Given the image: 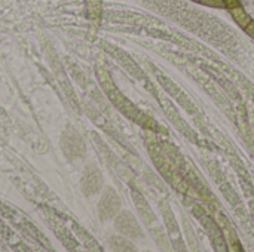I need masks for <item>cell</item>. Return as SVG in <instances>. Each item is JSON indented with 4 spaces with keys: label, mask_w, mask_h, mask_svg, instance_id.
<instances>
[{
    "label": "cell",
    "mask_w": 254,
    "mask_h": 252,
    "mask_svg": "<svg viewBox=\"0 0 254 252\" xmlns=\"http://www.w3.org/2000/svg\"><path fill=\"white\" fill-rule=\"evenodd\" d=\"M101 184H103V180H101L100 171L94 165L86 166V169L83 171V175H82V190H83V193L86 196L95 195L101 189Z\"/></svg>",
    "instance_id": "2"
},
{
    "label": "cell",
    "mask_w": 254,
    "mask_h": 252,
    "mask_svg": "<svg viewBox=\"0 0 254 252\" xmlns=\"http://www.w3.org/2000/svg\"><path fill=\"white\" fill-rule=\"evenodd\" d=\"M116 229L129 238H140L141 236V230L137 224V221L134 220V217L129 212H122L118 218H116Z\"/></svg>",
    "instance_id": "4"
},
{
    "label": "cell",
    "mask_w": 254,
    "mask_h": 252,
    "mask_svg": "<svg viewBox=\"0 0 254 252\" xmlns=\"http://www.w3.org/2000/svg\"><path fill=\"white\" fill-rule=\"evenodd\" d=\"M119 198L118 195L112 190V189H107V192L103 195L101 201H100V205H98V209H100V215L103 220H109L112 217H115L119 211Z\"/></svg>",
    "instance_id": "3"
},
{
    "label": "cell",
    "mask_w": 254,
    "mask_h": 252,
    "mask_svg": "<svg viewBox=\"0 0 254 252\" xmlns=\"http://www.w3.org/2000/svg\"><path fill=\"white\" fill-rule=\"evenodd\" d=\"M85 3H86L88 16L92 21H98L101 15V0H85Z\"/></svg>",
    "instance_id": "6"
},
{
    "label": "cell",
    "mask_w": 254,
    "mask_h": 252,
    "mask_svg": "<svg viewBox=\"0 0 254 252\" xmlns=\"http://www.w3.org/2000/svg\"><path fill=\"white\" fill-rule=\"evenodd\" d=\"M193 1H199V0H193Z\"/></svg>",
    "instance_id": "11"
},
{
    "label": "cell",
    "mask_w": 254,
    "mask_h": 252,
    "mask_svg": "<svg viewBox=\"0 0 254 252\" xmlns=\"http://www.w3.org/2000/svg\"><path fill=\"white\" fill-rule=\"evenodd\" d=\"M229 12H231L232 18L235 19V22H237L241 28H244V30H246V27L253 21V19H252V16L247 13V10L243 7V4L235 6V7H231V9H229Z\"/></svg>",
    "instance_id": "5"
},
{
    "label": "cell",
    "mask_w": 254,
    "mask_h": 252,
    "mask_svg": "<svg viewBox=\"0 0 254 252\" xmlns=\"http://www.w3.org/2000/svg\"><path fill=\"white\" fill-rule=\"evenodd\" d=\"M246 31H247V34H249L250 37H253L254 39V21H252V22L246 27Z\"/></svg>",
    "instance_id": "10"
},
{
    "label": "cell",
    "mask_w": 254,
    "mask_h": 252,
    "mask_svg": "<svg viewBox=\"0 0 254 252\" xmlns=\"http://www.w3.org/2000/svg\"><path fill=\"white\" fill-rule=\"evenodd\" d=\"M226 1V9H231V7H235V6H240V0H225Z\"/></svg>",
    "instance_id": "9"
},
{
    "label": "cell",
    "mask_w": 254,
    "mask_h": 252,
    "mask_svg": "<svg viewBox=\"0 0 254 252\" xmlns=\"http://www.w3.org/2000/svg\"><path fill=\"white\" fill-rule=\"evenodd\" d=\"M201 4L204 6H208V7H226V1L225 0H199Z\"/></svg>",
    "instance_id": "8"
},
{
    "label": "cell",
    "mask_w": 254,
    "mask_h": 252,
    "mask_svg": "<svg viewBox=\"0 0 254 252\" xmlns=\"http://www.w3.org/2000/svg\"><path fill=\"white\" fill-rule=\"evenodd\" d=\"M110 244L115 250H125V251H131L134 250V247H131V244L122 238H112L110 239Z\"/></svg>",
    "instance_id": "7"
},
{
    "label": "cell",
    "mask_w": 254,
    "mask_h": 252,
    "mask_svg": "<svg viewBox=\"0 0 254 252\" xmlns=\"http://www.w3.org/2000/svg\"><path fill=\"white\" fill-rule=\"evenodd\" d=\"M61 149L67 159H76L85 154V144L79 134L73 129H67L61 137Z\"/></svg>",
    "instance_id": "1"
}]
</instances>
